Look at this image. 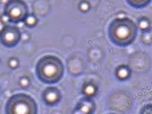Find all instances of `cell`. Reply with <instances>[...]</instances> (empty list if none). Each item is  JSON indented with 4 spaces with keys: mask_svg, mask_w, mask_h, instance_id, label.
I'll return each mask as SVG.
<instances>
[{
    "mask_svg": "<svg viewBox=\"0 0 152 114\" xmlns=\"http://www.w3.org/2000/svg\"><path fill=\"white\" fill-rule=\"evenodd\" d=\"M126 2L133 7V8H137V10H140V8H144L146 7L147 5H150L151 0H126Z\"/></svg>",
    "mask_w": 152,
    "mask_h": 114,
    "instance_id": "30bf717a",
    "label": "cell"
},
{
    "mask_svg": "<svg viewBox=\"0 0 152 114\" xmlns=\"http://www.w3.org/2000/svg\"><path fill=\"white\" fill-rule=\"evenodd\" d=\"M94 109H95L94 102L89 97H84L76 104V107L72 110V114H93Z\"/></svg>",
    "mask_w": 152,
    "mask_h": 114,
    "instance_id": "52a82bcc",
    "label": "cell"
},
{
    "mask_svg": "<svg viewBox=\"0 0 152 114\" xmlns=\"http://www.w3.org/2000/svg\"><path fill=\"white\" fill-rule=\"evenodd\" d=\"M63 74L64 65L57 56H42L36 64V75L45 84H56L62 80Z\"/></svg>",
    "mask_w": 152,
    "mask_h": 114,
    "instance_id": "7a4b0ae2",
    "label": "cell"
},
{
    "mask_svg": "<svg viewBox=\"0 0 152 114\" xmlns=\"http://www.w3.org/2000/svg\"><path fill=\"white\" fill-rule=\"evenodd\" d=\"M18 65H19V62H18L17 58H14V57L10 58V61H8V66H10L11 69H15V68H18Z\"/></svg>",
    "mask_w": 152,
    "mask_h": 114,
    "instance_id": "2e32d148",
    "label": "cell"
},
{
    "mask_svg": "<svg viewBox=\"0 0 152 114\" xmlns=\"http://www.w3.org/2000/svg\"><path fill=\"white\" fill-rule=\"evenodd\" d=\"M25 24H26V26H28V27H33V26H36L37 25V23H38V19L33 15V14H27V17L25 18Z\"/></svg>",
    "mask_w": 152,
    "mask_h": 114,
    "instance_id": "7c38bea8",
    "label": "cell"
},
{
    "mask_svg": "<svg viewBox=\"0 0 152 114\" xmlns=\"http://www.w3.org/2000/svg\"><path fill=\"white\" fill-rule=\"evenodd\" d=\"M4 14L11 23L18 24L25 20L28 14V8L23 0H8L4 7Z\"/></svg>",
    "mask_w": 152,
    "mask_h": 114,
    "instance_id": "277c9868",
    "label": "cell"
},
{
    "mask_svg": "<svg viewBox=\"0 0 152 114\" xmlns=\"http://www.w3.org/2000/svg\"><path fill=\"white\" fill-rule=\"evenodd\" d=\"M115 76L120 81H125L131 76V69L127 65H119L115 69Z\"/></svg>",
    "mask_w": 152,
    "mask_h": 114,
    "instance_id": "ba28073f",
    "label": "cell"
},
{
    "mask_svg": "<svg viewBox=\"0 0 152 114\" xmlns=\"http://www.w3.org/2000/svg\"><path fill=\"white\" fill-rule=\"evenodd\" d=\"M43 100L44 102L48 104V106H53L56 103H58L62 99V94H61V90L57 88V87H48L44 91H43Z\"/></svg>",
    "mask_w": 152,
    "mask_h": 114,
    "instance_id": "8992f818",
    "label": "cell"
},
{
    "mask_svg": "<svg viewBox=\"0 0 152 114\" xmlns=\"http://www.w3.org/2000/svg\"><path fill=\"white\" fill-rule=\"evenodd\" d=\"M137 27L140 28L142 32L150 31V30H151V21H150V19H148L147 17H141V18H139Z\"/></svg>",
    "mask_w": 152,
    "mask_h": 114,
    "instance_id": "8fae6325",
    "label": "cell"
},
{
    "mask_svg": "<svg viewBox=\"0 0 152 114\" xmlns=\"http://www.w3.org/2000/svg\"><path fill=\"white\" fill-rule=\"evenodd\" d=\"M140 114H152V106H151V103H146V104L141 108Z\"/></svg>",
    "mask_w": 152,
    "mask_h": 114,
    "instance_id": "9a60e30c",
    "label": "cell"
},
{
    "mask_svg": "<svg viewBox=\"0 0 152 114\" xmlns=\"http://www.w3.org/2000/svg\"><path fill=\"white\" fill-rule=\"evenodd\" d=\"M107 114H115V113H107Z\"/></svg>",
    "mask_w": 152,
    "mask_h": 114,
    "instance_id": "d6986e66",
    "label": "cell"
},
{
    "mask_svg": "<svg viewBox=\"0 0 152 114\" xmlns=\"http://www.w3.org/2000/svg\"><path fill=\"white\" fill-rule=\"evenodd\" d=\"M97 93V87L94 84V83H84L83 87H82V94L86 96V97H94Z\"/></svg>",
    "mask_w": 152,
    "mask_h": 114,
    "instance_id": "9c48e42d",
    "label": "cell"
},
{
    "mask_svg": "<svg viewBox=\"0 0 152 114\" xmlns=\"http://www.w3.org/2000/svg\"><path fill=\"white\" fill-rule=\"evenodd\" d=\"M137 34V24L127 17H116L108 26V38L112 44L119 48L131 45L135 40Z\"/></svg>",
    "mask_w": 152,
    "mask_h": 114,
    "instance_id": "6da1fadb",
    "label": "cell"
},
{
    "mask_svg": "<svg viewBox=\"0 0 152 114\" xmlns=\"http://www.w3.org/2000/svg\"><path fill=\"white\" fill-rule=\"evenodd\" d=\"M78 8H80L81 12H87V11H89V2L86 1V0H82V1L80 2V5H78Z\"/></svg>",
    "mask_w": 152,
    "mask_h": 114,
    "instance_id": "5bb4252c",
    "label": "cell"
},
{
    "mask_svg": "<svg viewBox=\"0 0 152 114\" xmlns=\"http://www.w3.org/2000/svg\"><path fill=\"white\" fill-rule=\"evenodd\" d=\"M0 19H1V21H2V23H4V24H5V25H7V24H8V23H10V20H8V18H7V17H6V15H5V14H2V15H1V18H0Z\"/></svg>",
    "mask_w": 152,
    "mask_h": 114,
    "instance_id": "ac0fdd59",
    "label": "cell"
},
{
    "mask_svg": "<svg viewBox=\"0 0 152 114\" xmlns=\"http://www.w3.org/2000/svg\"><path fill=\"white\" fill-rule=\"evenodd\" d=\"M6 114H37L38 106L33 97L25 93H18L12 95L5 107Z\"/></svg>",
    "mask_w": 152,
    "mask_h": 114,
    "instance_id": "3957f363",
    "label": "cell"
},
{
    "mask_svg": "<svg viewBox=\"0 0 152 114\" xmlns=\"http://www.w3.org/2000/svg\"><path fill=\"white\" fill-rule=\"evenodd\" d=\"M19 84H20V87H23V88L28 87V86H30V80H28V77H21V78L19 80Z\"/></svg>",
    "mask_w": 152,
    "mask_h": 114,
    "instance_id": "e0dca14e",
    "label": "cell"
},
{
    "mask_svg": "<svg viewBox=\"0 0 152 114\" xmlns=\"http://www.w3.org/2000/svg\"><path fill=\"white\" fill-rule=\"evenodd\" d=\"M21 39L20 30L14 25H4L0 30V43L5 48H14L19 44Z\"/></svg>",
    "mask_w": 152,
    "mask_h": 114,
    "instance_id": "5b68a950",
    "label": "cell"
},
{
    "mask_svg": "<svg viewBox=\"0 0 152 114\" xmlns=\"http://www.w3.org/2000/svg\"><path fill=\"white\" fill-rule=\"evenodd\" d=\"M141 43L146 44V45H151L152 39H151V30L150 31H145L141 33Z\"/></svg>",
    "mask_w": 152,
    "mask_h": 114,
    "instance_id": "4fadbf2b",
    "label": "cell"
}]
</instances>
